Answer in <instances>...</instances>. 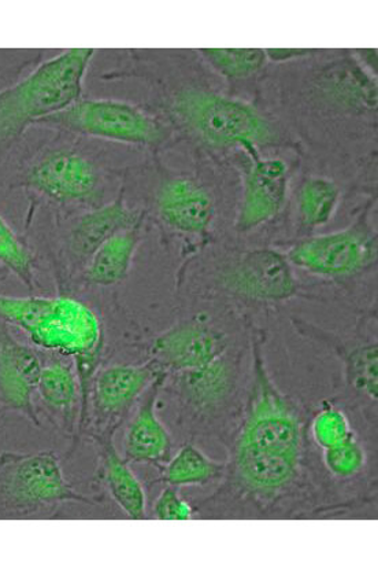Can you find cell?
Listing matches in <instances>:
<instances>
[{
	"instance_id": "ac0fdd59",
	"label": "cell",
	"mask_w": 378,
	"mask_h": 568,
	"mask_svg": "<svg viewBox=\"0 0 378 568\" xmlns=\"http://www.w3.org/2000/svg\"><path fill=\"white\" fill-rule=\"evenodd\" d=\"M37 396L52 425L68 436L78 437L83 393L71 358L55 355L43 363Z\"/></svg>"
},
{
	"instance_id": "d6986e66",
	"label": "cell",
	"mask_w": 378,
	"mask_h": 568,
	"mask_svg": "<svg viewBox=\"0 0 378 568\" xmlns=\"http://www.w3.org/2000/svg\"><path fill=\"white\" fill-rule=\"evenodd\" d=\"M143 219L144 213L127 205L124 193H121L110 204L92 209L75 220L68 235L69 254L84 268L102 243L122 230L143 223Z\"/></svg>"
},
{
	"instance_id": "6da1fadb",
	"label": "cell",
	"mask_w": 378,
	"mask_h": 568,
	"mask_svg": "<svg viewBox=\"0 0 378 568\" xmlns=\"http://www.w3.org/2000/svg\"><path fill=\"white\" fill-rule=\"evenodd\" d=\"M252 367L241 420L218 489L194 506L202 518H306L347 509L317 475L311 439L298 405L275 385L265 361V334L249 328Z\"/></svg>"
},
{
	"instance_id": "ffe728a7",
	"label": "cell",
	"mask_w": 378,
	"mask_h": 568,
	"mask_svg": "<svg viewBox=\"0 0 378 568\" xmlns=\"http://www.w3.org/2000/svg\"><path fill=\"white\" fill-rule=\"evenodd\" d=\"M98 449L96 478L113 501L132 520L147 519V497L130 463L115 448L114 436L92 439Z\"/></svg>"
},
{
	"instance_id": "7c38bea8",
	"label": "cell",
	"mask_w": 378,
	"mask_h": 568,
	"mask_svg": "<svg viewBox=\"0 0 378 568\" xmlns=\"http://www.w3.org/2000/svg\"><path fill=\"white\" fill-rule=\"evenodd\" d=\"M249 156L244 175L241 207L236 219L238 233H248L270 222L283 211L289 185V166L282 159H262L258 148L247 146Z\"/></svg>"
},
{
	"instance_id": "7a4b0ae2",
	"label": "cell",
	"mask_w": 378,
	"mask_h": 568,
	"mask_svg": "<svg viewBox=\"0 0 378 568\" xmlns=\"http://www.w3.org/2000/svg\"><path fill=\"white\" fill-rule=\"evenodd\" d=\"M0 322L21 329L38 349L74 362L83 393L81 427L89 405L90 382L103 352L101 318L89 305L68 295L13 297L0 294Z\"/></svg>"
},
{
	"instance_id": "ba28073f",
	"label": "cell",
	"mask_w": 378,
	"mask_h": 568,
	"mask_svg": "<svg viewBox=\"0 0 378 568\" xmlns=\"http://www.w3.org/2000/svg\"><path fill=\"white\" fill-rule=\"evenodd\" d=\"M160 375L162 373L150 362L99 367L90 382L85 420L78 437L85 436L92 440L115 436L132 408Z\"/></svg>"
},
{
	"instance_id": "484cf974",
	"label": "cell",
	"mask_w": 378,
	"mask_h": 568,
	"mask_svg": "<svg viewBox=\"0 0 378 568\" xmlns=\"http://www.w3.org/2000/svg\"><path fill=\"white\" fill-rule=\"evenodd\" d=\"M202 54L225 77L247 78L265 65V50L260 49H203Z\"/></svg>"
},
{
	"instance_id": "4fadbf2b",
	"label": "cell",
	"mask_w": 378,
	"mask_h": 568,
	"mask_svg": "<svg viewBox=\"0 0 378 568\" xmlns=\"http://www.w3.org/2000/svg\"><path fill=\"white\" fill-rule=\"evenodd\" d=\"M29 187L60 204L95 199L101 175L94 162L75 150L61 149L40 156L27 173Z\"/></svg>"
},
{
	"instance_id": "4316f807",
	"label": "cell",
	"mask_w": 378,
	"mask_h": 568,
	"mask_svg": "<svg viewBox=\"0 0 378 568\" xmlns=\"http://www.w3.org/2000/svg\"><path fill=\"white\" fill-rule=\"evenodd\" d=\"M0 263L13 272L28 288L33 287L32 254L0 214Z\"/></svg>"
},
{
	"instance_id": "8fae6325",
	"label": "cell",
	"mask_w": 378,
	"mask_h": 568,
	"mask_svg": "<svg viewBox=\"0 0 378 568\" xmlns=\"http://www.w3.org/2000/svg\"><path fill=\"white\" fill-rule=\"evenodd\" d=\"M235 342L231 333L206 317L174 324L145 345L147 362L162 374L196 369L217 361Z\"/></svg>"
},
{
	"instance_id": "cb8c5ba5",
	"label": "cell",
	"mask_w": 378,
	"mask_h": 568,
	"mask_svg": "<svg viewBox=\"0 0 378 568\" xmlns=\"http://www.w3.org/2000/svg\"><path fill=\"white\" fill-rule=\"evenodd\" d=\"M321 452V466L331 483H351L362 477L368 468V450L357 432L341 444Z\"/></svg>"
},
{
	"instance_id": "3957f363",
	"label": "cell",
	"mask_w": 378,
	"mask_h": 568,
	"mask_svg": "<svg viewBox=\"0 0 378 568\" xmlns=\"http://www.w3.org/2000/svg\"><path fill=\"white\" fill-rule=\"evenodd\" d=\"M94 49H71L39 65L20 83L0 91V144L81 100Z\"/></svg>"
},
{
	"instance_id": "5b68a950",
	"label": "cell",
	"mask_w": 378,
	"mask_h": 568,
	"mask_svg": "<svg viewBox=\"0 0 378 568\" xmlns=\"http://www.w3.org/2000/svg\"><path fill=\"white\" fill-rule=\"evenodd\" d=\"M243 361L244 352L235 344L201 368L166 375L162 393L177 404L184 428L195 436L217 432L215 425L231 413L241 394Z\"/></svg>"
},
{
	"instance_id": "f1b7e54d",
	"label": "cell",
	"mask_w": 378,
	"mask_h": 568,
	"mask_svg": "<svg viewBox=\"0 0 378 568\" xmlns=\"http://www.w3.org/2000/svg\"><path fill=\"white\" fill-rule=\"evenodd\" d=\"M308 50L300 49H269L265 50L266 57L272 58L275 61H285L290 60V58H296L300 55L307 54Z\"/></svg>"
},
{
	"instance_id": "2e32d148",
	"label": "cell",
	"mask_w": 378,
	"mask_h": 568,
	"mask_svg": "<svg viewBox=\"0 0 378 568\" xmlns=\"http://www.w3.org/2000/svg\"><path fill=\"white\" fill-rule=\"evenodd\" d=\"M166 374H162L144 392L136 404L124 434V459L132 465L153 466L159 469L172 459L174 443L172 434L156 415V405L162 394Z\"/></svg>"
},
{
	"instance_id": "30bf717a",
	"label": "cell",
	"mask_w": 378,
	"mask_h": 568,
	"mask_svg": "<svg viewBox=\"0 0 378 568\" xmlns=\"http://www.w3.org/2000/svg\"><path fill=\"white\" fill-rule=\"evenodd\" d=\"M221 288L237 300L277 304L298 297L302 284L283 252L254 248L238 254L219 272Z\"/></svg>"
},
{
	"instance_id": "83f0119b",
	"label": "cell",
	"mask_w": 378,
	"mask_h": 568,
	"mask_svg": "<svg viewBox=\"0 0 378 568\" xmlns=\"http://www.w3.org/2000/svg\"><path fill=\"white\" fill-rule=\"evenodd\" d=\"M153 517L159 520H191L195 509L180 495V488L166 485L153 504Z\"/></svg>"
},
{
	"instance_id": "603a6c76",
	"label": "cell",
	"mask_w": 378,
	"mask_h": 568,
	"mask_svg": "<svg viewBox=\"0 0 378 568\" xmlns=\"http://www.w3.org/2000/svg\"><path fill=\"white\" fill-rule=\"evenodd\" d=\"M339 185L327 178L311 176L302 183L298 193V216L307 231L325 227L340 205Z\"/></svg>"
},
{
	"instance_id": "e0dca14e",
	"label": "cell",
	"mask_w": 378,
	"mask_h": 568,
	"mask_svg": "<svg viewBox=\"0 0 378 568\" xmlns=\"http://www.w3.org/2000/svg\"><path fill=\"white\" fill-rule=\"evenodd\" d=\"M156 213L166 227L185 235H202L215 217L214 199L194 179H172L161 185L155 199Z\"/></svg>"
},
{
	"instance_id": "9a60e30c",
	"label": "cell",
	"mask_w": 378,
	"mask_h": 568,
	"mask_svg": "<svg viewBox=\"0 0 378 568\" xmlns=\"http://www.w3.org/2000/svg\"><path fill=\"white\" fill-rule=\"evenodd\" d=\"M294 327L306 338L319 342L331 352L343 364L345 381L354 397L360 404L368 405L370 409H377L378 402V356L377 339L365 336H341L327 332L311 323L294 318Z\"/></svg>"
},
{
	"instance_id": "277c9868",
	"label": "cell",
	"mask_w": 378,
	"mask_h": 568,
	"mask_svg": "<svg viewBox=\"0 0 378 568\" xmlns=\"http://www.w3.org/2000/svg\"><path fill=\"white\" fill-rule=\"evenodd\" d=\"M67 503L98 504L73 488L55 452L0 454V519L51 517Z\"/></svg>"
},
{
	"instance_id": "5bb4252c",
	"label": "cell",
	"mask_w": 378,
	"mask_h": 568,
	"mask_svg": "<svg viewBox=\"0 0 378 568\" xmlns=\"http://www.w3.org/2000/svg\"><path fill=\"white\" fill-rule=\"evenodd\" d=\"M43 357L33 347L22 344L0 322V408L20 414L40 427L34 404Z\"/></svg>"
},
{
	"instance_id": "9c48e42d",
	"label": "cell",
	"mask_w": 378,
	"mask_h": 568,
	"mask_svg": "<svg viewBox=\"0 0 378 568\" xmlns=\"http://www.w3.org/2000/svg\"><path fill=\"white\" fill-rule=\"evenodd\" d=\"M294 268L329 281L362 274L377 260V236L365 217L336 233L305 237L284 253Z\"/></svg>"
},
{
	"instance_id": "d4e9b609",
	"label": "cell",
	"mask_w": 378,
	"mask_h": 568,
	"mask_svg": "<svg viewBox=\"0 0 378 568\" xmlns=\"http://www.w3.org/2000/svg\"><path fill=\"white\" fill-rule=\"evenodd\" d=\"M355 433L350 417L331 403H324L308 422V436L317 448L329 449Z\"/></svg>"
},
{
	"instance_id": "7402d4cb",
	"label": "cell",
	"mask_w": 378,
	"mask_h": 568,
	"mask_svg": "<svg viewBox=\"0 0 378 568\" xmlns=\"http://www.w3.org/2000/svg\"><path fill=\"white\" fill-rule=\"evenodd\" d=\"M225 468V463L212 459L200 446L187 443L160 469L161 478L156 483L176 488L219 483Z\"/></svg>"
},
{
	"instance_id": "44dd1931",
	"label": "cell",
	"mask_w": 378,
	"mask_h": 568,
	"mask_svg": "<svg viewBox=\"0 0 378 568\" xmlns=\"http://www.w3.org/2000/svg\"><path fill=\"white\" fill-rule=\"evenodd\" d=\"M142 224L109 237L84 266V280L95 286H115L126 280L142 242Z\"/></svg>"
},
{
	"instance_id": "8992f818",
	"label": "cell",
	"mask_w": 378,
	"mask_h": 568,
	"mask_svg": "<svg viewBox=\"0 0 378 568\" xmlns=\"http://www.w3.org/2000/svg\"><path fill=\"white\" fill-rule=\"evenodd\" d=\"M173 110L184 129L212 149L259 148L275 139L270 124L252 104L213 92H184Z\"/></svg>"
},
{
	"instance_id": "52a82bcc",
	"label": "cell",
	"mask_w": 378,
	"mask_h": 568,
	"mask_svg": "<svg viewBox=\"0 0 378 568\" xmlns=\"http://www.w3.org/2000/svg\"><path fill=\"white\" fill-rule=\"evenodd\" d=\"M38 125L143 148L160 146L166 139L159 121L130 103L113 100H80Z\"/></svg>"
}]
</instances>
